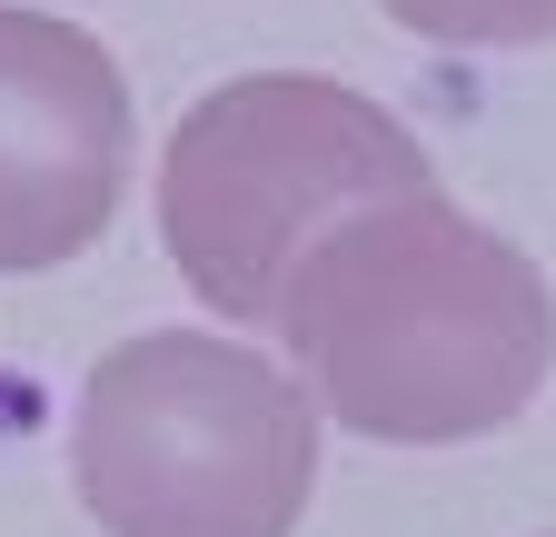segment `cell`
I'll list each match as a JSON object with an SVG mask.
<instances>
[{
	"mask_svg": "<svg viewBox=\"0 0 556 537\" xmlns=\"http://www.w3.org/2000/svg\"><path fill=\"white\" fill-rule=\"evenodd\" d=\"M70 467L110 537H289L318 478V419L258 349L150 328L90 369Z\"/></svg>",
	"mask_w": 556,
	"mask_h": 537,
	"instance_id": "3",
	"label": "cell"
},
{
	"mask_svg": "<svg viewBox=\"0 0 556 537\" xmlns=\"http://www.w3.org/2000/svg\"><path fill=\"white\" fill-rule=\"evenodd\" d=\"M129 189V90L80 21L0 0V279L80 259Z\"/></svg>",
	"mask_w": 556,
	"mask_h": 537,
	"instance_id": "4",
	"label": "cell"
},
{
	"mask_svg": "<svg viewBox=\"0 0 556 537\" xmlns=\"http://www.w3.org/2000/svg\"><path fill=\"white\" fill-rule=\"evenodd\" d=\"M438 189L428 150L407 129L358 100L348 80H308V71H258L208 90L160 160V229L179 279L229 309L278 328L299 259L328 249L348 220L397 210V199Z\"/></svg>",
	"mask_w": 556,
	"mask_h": 537,
	"instance_id": "2",
	"label": "cell"
},
{
	"mask_svg": "<svg viewBox=\"0 0 556 537\" xmlns=\"http://www.w3.org/2000/svg\"><path fill=\"white\" fill-rule=\"evenodd\" d=\"M278 339L338 428L388 448H447L507 428L546 388L556 289L517 239L417 189L299 259Z\"/></svg>",
	"mask_w": 556,
	"mask_h": 537,
	"instance_id": "1",
	"label": "cell"
},
{
	"mask_svg": "<svg viewBox=\"0 0 556 537\" xmlns=\"http://www.w3.org/2000/svg\"><path fill=\"white\" fill-rule=\"evenodd\" d=\"M378 11L417 40H447V50H527L556 40V0H378Z\"/></svg>",
	"mask_w": 556,
	"mask_h": 537,
	"instance_id": "5",
	"label": "cell"
}]
</instances>
